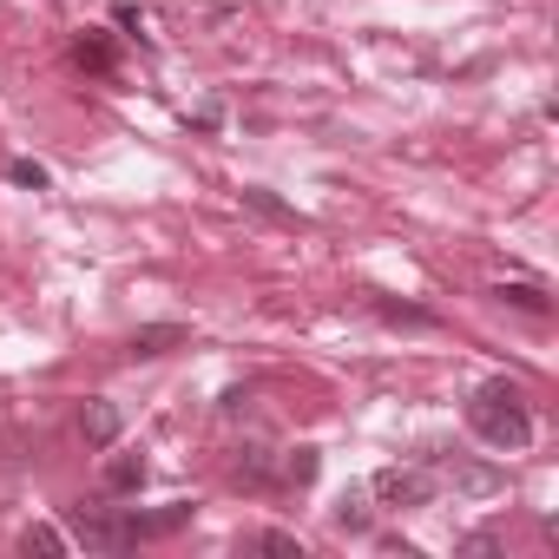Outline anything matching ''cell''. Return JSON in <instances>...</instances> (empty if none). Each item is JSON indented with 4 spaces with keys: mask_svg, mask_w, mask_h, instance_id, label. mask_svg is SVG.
Here are the masks:
<instances>
[{
    "mask_svg": "<svg viewBox=\"0 0 559 559\" xmlns=\"http://www.w3.org/2000/svg\"><path fill=\"white\" fill-rule=\"evenodd\" d=\"M467 428L487 441V448H526L533 441V415H526V395L520 382H480L474 402H467Z\"/></svg>",
    "mask_w": 559,
    "mask_h": 559,
    "instance_id": "cell-1",
    "label": "cell"
},
{
    "mask_svg": "<svg viewBox=\"0 0 559 559\" xmlns=\"http://www.w3.org/2000/svg\"><path fill=\"white\" fill-rule=\"evenodd\" d=\"M369 493H376L382 507H428V500H435V474H421V467H382V474L369 480Z\"/></svg>",
    "mask_w": 559,
    "mask_h": 559,
    "instance_id": "cell-2",
    "label": "cell"
},
{
    "mask_svg": "<svg viewBox=\"0 0 559 559\" xmlns=\"http://www.w3.org/2000/svg\"><path fill=\"white\" fill-rule=\"evenodd\" d=\"M178 343H191V330H185V323H145V330H132L126 356H132V362H158V356H171Z\"/></svg>",
    "mask_w": 559,
    "mask_h": 559,
    "instance_id": "cell-3",
    "label": "cell"
},
{
    "mask_svg": "<svg viewBox=\"0 0 559 559\" xmlns=\"http://www.w3.org/2000/svg\"><path fill=\"white\" fill-rule=\"evenodd\" d=\"M191 500H171V507H158V513H126V526H132V546L139 539H165V533H178V526H191Z\"/></svg>",
    "mask_w": 559,
    "mask_h": 559,
    "instance_id": "cell-4",
    "label": "cell"
},
{
    "mask_svg": "<svg viewBox=\"0 0 559 559\" xmlns=\"http://www.w3.org/2000/svg\"><path fill=\"white\" fill-rule=\"evenodd\" d=\"M80 435H86L93 448H112V441H119V408H112V402H86Z\"/></svg>",
    "mask_w": 559,
    "mask_h": 559,
    "instance_id": "cell-5",
    "label": "cell"
},
{
    "mask_svg": "<svg viewBox=\"0 0 559 559\" xmlns=\"http://www.w3.org/2000/svg\"><path fill=\"white\" fill-rule=\"evenodd\" d=\"M145 487V454H112L106 461V493H139Z\"/></svg>",
    "mask_w": 559,
    "mask_h": 559,
    "instance_id": "cell-6",
    "label": "cell"
},
{
    "mask_svg": "<svg viewBox=\"0 0 559 559\" xmlns=\"http://www.w3.org/2000/svg\"><path fill=\"white\" fill-rule=\"evenodd\" d=\"M493 297L513 304V310H526V317H546V290H533V284H500Z\"/></svg>",
    "mask_w": 559,
    "mask_h": 559,
    "instance_id": "cell-7",
    "label": "cell"
},
{
    "mask_svg": "<svg viewBox=\"0 0 559 559\" xmlns=\"http://www.w3.org/2000/svg\"><path fill=\"white\" fill-rule=\"evenodd\" d=\"M336 526H343V533H369V507H362V487H349V493L336 500Z\"/></svg>",
    "mask_w": 559,
    "mask_h": 559,
    "instance_id": "cell-8",
    "label": "cell"
},
{
    "mask_svg": "<svg viewBox=\"0 0 559 559\" xmlns=\"http://www.w3.org/2000/svg\"><path fill=\"white\" fill-rule=\"evenodd\" d=\"M250 552H284V559H304V539L270 526V533H250Z\"/></svg>",
    "mask_w": 559,
    "mask_h": 559,
    "instance_id": "cell-9",
    "label": "cell"
},
{
    "mask_svg": "<svg viewBox=\"0 0 559 559\" xmlns=\"http://www.w3.org/2000/svg\"><path fill=\"white\" fill-rule=\"evenodd\" d=\"M376 317L408 323V330H435V317H428V310H415V304H389V297H376Z\"/></svg>",
    "mask_w": 559,
    "mask_h": 559,
    "instance_id": "cell-10",
    "label": "cell"
},
{
    "mask_svg": "<svg viewBox=\"0 0 559 559\" xmlns=\"http://www.w3.org/2000/svg\"><path fill=\"white\" fill-rule=\"evenodd\" d=\"M317 467H323V461H317V448L284 454V480H290V487H310V480H317Z\"/></svg>",
    "mask_w": 559,
    "mask_h": 559,
    "instance_id": "cell-11",
    "label": "cell"
},
{
    "mask_svg": "<svg viewBox=\"0 0 559 559\" xmlns=\"http://www.w3.org/2000/svg\"><path fill=\"white\" fill-rule=\"evenodd\" d=\"M243 204H250V211H263V217H276V224H304V217H297L284 198H270V191H257V185L243 191Z\"/></svg>",
    "mask_w": 559,
    "mask_h": 559,
    "instance_id": "cell-12",
    "label": "cell"
},
{
    "mask_svg": "<svg viewBox=\"0 0 559 559\" xmlns=\"http://www.w3.org/2000/svg\"><path fill=\"white\" fill-rule=\"evenodd\" d=\"M8 178H14V185H27V191H47V185H53L40 158H8Z\"/></svg>",
    "mask_w": 559,
    "mask_h": 559,
    "instance_id": "cell-13",
    "label": "cell"
},
{
    "mask_svg": "<svg viewBox=\"0 0 559 559\" xmlns=\"http://www.w3.org/2000/svg\"><path fill=\"white\" fill-rule=\"evenodd\" d=\"M21 552H67V533L60 526H27L21 533Z\"/></svg>",
    "mask_w": 559,
    "mask_h": 559,
    "instance_id": "cell-14",
    "label": "cell"
},
{
    "mask_svg": "<svg viewBox=\"0 0 559 559\" xmlns=\"http://www.w3.org/2000/svg\"><path fill=\"white\" fill-rule=\"evenodd\" d=\"M73 60H80V67H93V73H112V47H106L99 34H93V40H80V47H73Z\"/></svg>",
    "mask_w": 559,
    "mask_h": 559,
    "instance_id": "cell-15",
    "label": "cell"
},
{
    "mask_svg": "<svg viewBox=\"0 0 559 559\" xmlns=\"http://www.w3.org/2000/svg\"><path fill=\"white\" fill-rule=\"evenodd\" d=\"M461 552H480V559H487V552H500V539H493V533H467Z\"/></svg>",
    "mask_w": 559,
    "mask_h": 559,
    "instance_id": "cell-16",
    "label": "cell"
}]
</instances>
